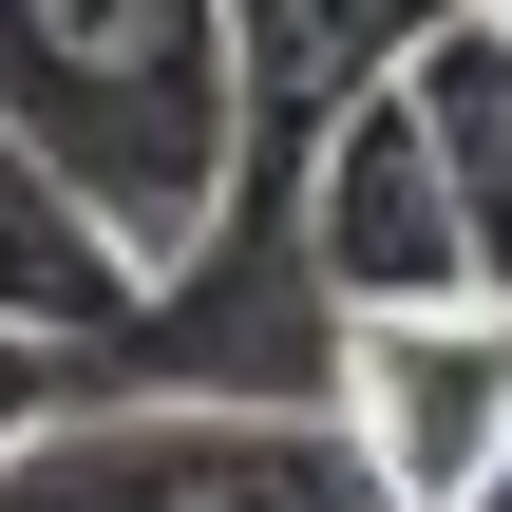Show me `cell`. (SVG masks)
<instances>
[{
  "label": "cell",
  "mask_w": 512,
  "mask_h": 512,
  "mask_svg": "<svg viewBox=\"0 0 512 512\" xmlns=\"http://www.w3.org/2000/svg\"><path fill=\"white\" fill-rule=\"evenodd\" d=\"M399 95H418V133H437V171H456L475 285L512 304V38H494V0H475L456 38H418V57H399Z\"/></svg>",
  "instance_id": "7"
},
{
  "label": "cell",
  "mask_w": 512,
  "mask_h": 512,
  "mask_svg": "<svg viewBox=\"0 0 512 512\" xmlns=\"http://www.w3.org/2000/svg\"><path fill=\"white\" fill-rule=\"evenodd\" d=\"M247 19V152L266 171H304V133H342L418 38H456L475 0H228Z\"/></svg>",
  "instance_id": "5"
},
{
  "label": "cell",
  "mask_w": 512,
  "mask_h": 512,
  "mask_svg": "<svg viewBox=\"0 0 512 512\" xmlns=\"http://www.w3.org/2000/svg\"><path fill=\"white\" fill-rule=\"evenodd\" d=\"M494 38H512V0H494Z\"/></svg>",
  "instance_id": "10"
},
{
  "label": "cell",
  "mask_w": 512,
  "mask_h": 512,
  "mask_svg": "<svg viewBox=\"0 0 512 512\" xmlns=\"http://www.w3.org/2000/svg\"><path fill=\"white\" fill-rule=\"evenodd\" d=\"M285 228H304V285H323V323H380V304H456V285H475L456 171H437V133H418V95H399V76H380L342 133H304V190H285Z\"/></svg>",
  "instance_id": "4"
},
{
  "label": "cell",
  "mask_w": 512,
  "mask_h": 512,
  "mask_svg": "<svg viewBox=\"0 0 512 512\" xmlns=\"http://www.w3.org/2000/svg\"><path fill=\"white\" fill-rule=\"evenodd\" d=\"M0 114L152 285H190L247 190V19L228 0H0Z\"/></svg>",
  "instance_id": "1"
},
{
  "label": "cell",
  "mask_w": 512,
  "mask_h": 512,
  "mask_svg": "<svg viewBox=\"0 0 512 512\" xmlns=\"http://www.w3.org/2000/svg\"><path fill=\"white\" fill-rule=\"evenodd\" d=\"M0 323H38V342H76V361L152 323V266H133V247L19 152V114H0Z\"/></svg>",
  "instance_id": "6"
},
{
  "label": "cell",
  "mask_w": 512,
  "mask_h": 512,
  "mask_svg": "<svg viewBox=\"0 0 512 512\" xmlns=\"http://www.w3.org/2000/svg\"><path fill=\"white\" fill-rule=\"evenodd\" d=\"M323 418L342 456L380 475V512H475L512 475V304H380V323H323Z\"/></svg>",
  "instance_id": "3"
},
{
  "label": "cell",
  "mask_w": 512,
  "mask_h": 512,
  "mask_svg": "<svg viewBox=\"0 0 512 512\" xmlns=\"http://www.w3.org/2000/svg\"><path fill=\"white\" fill-rule=\"evenodd\" d=\"M475 512H512V475H494V494H475Z\"/></svg>",
  "instance_id": "9"
},
{
  "label": "cell",
  "mask_w": 512,
  "mask_h": 512,
  "mask_svg": "<svg viewBox=\"0 0 512 512\" xmlns=\"http://www.w3.org/2000/svg\"><path fill=\"white\" fill-rule=\"evenodd\" d=\"M0 512H380L323 399H76L0 456Z\"/></svg>",
  "instance_id": "2"
},
{
  "label": "cell",
  "mask_w": 512,
  "mask_h": 512,
  "mask_svg": "<svg viewBox=\"0 0 512 512\" xmlns=\"http://www.w3.org/2000/svg\"><path fill=\"white\" fill-rule=\"evenodd\" d=\"M38 418H76V342H38V323H0V456H19Z\"/></svg>",
  "instance_id": "8"
}]
</instances>
